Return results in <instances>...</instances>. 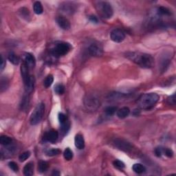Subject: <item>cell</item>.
I'll return each instance as SVG.
<instances>
[{"label": "cell", "instance_id": "cell-36", "mask_svg": "<svg viewBox=\"0 0 176 176\" xmlns=\"http://www.w3.org/2000/svg\"><path fill=\"white\" fill-rule=\"evenodd\" d=\"M58 118H59V122H60L61 124L65 123V122H66L67 120H68L67 116L63 113H60L59 114Z\"/></svg>", "mask_w": 176, "mask_h": 176}, {"label": "cell", "instance_id": "cell-9", "mask_svg": "<svg viewBox=\"0 0 176 176\" xmlns=\"http://www.w3.org/2000/svg\"><path fill=\"white\" fill-rule=\"evenodd\" d=\"M110 38L114 42L121 43L125 39V34L121 29L116 28L112 31L110 34Z\"/></svg>", "mask_w": 176, "mask_h": 176}, {"label": "cell", "instance_id": "cell-4", "mask_svg": "<svg viewBox=\"0 0 176 176\" xmlns=\"http://www.w3.org/2000/svg\"><path fill=\"white\" fill-rule=\"evenodd\" d=\"M72 49V45L69 43L61 42L57 43L54 47L51 50V54L56 58L65 56L70 52Z\"/></svg>", "mask_w": 176, "mask_h": 176}, {"label": "cell", "instance_id": "cell-30", "mask_svg": "<svg viewBox=\"0 0 176 176\" xmlns=\"http://www.w3.org/2000/svg\"><path fill=\"white\" fill-rule=\"evenodd\" d=\"M30 151H25L23 153L20 154V156H19V160L20 162H24L28 158H29L30 156Z\"/></svg>", "mask_w": 176, "mask_h": 176}, {"label": "cell", "instance_id": "cell-28", "mask_svg": "<svg viewBox=\"0 0 176 176\" xmlns=\"http://www.w3.org/2000/svg\"><path fill=\"white\" fill-rule=\"evenodd\" d=\"M54 92L57 94L61 95L65 92V86L62 84H57L54 87Z\"/></svg>", "mask_w": 176, "mask_h": 176}, {"label": "cell", "instance_id": "cell-12", "mask_svg": "<svg viewBox=\"0 0 176 176\" xmlns=\"http://www.w3.org/2000/svg\"><path fill=\"white\" fill-rule=\"evenodd\" d=\"M59 138V133L56 130L51 129L50 131H47L43 136V140L45 141L49 142L50 143H55Z\"/></svg>", "mask_w": 176, "mask_h": 176}, {"label": "cell", "instance_id": "cell-10", "mask_svg": "<svg viewBox=\"0 0 176 176\" xmlns=\"http://www.w3.org/2000/svg\"><path fill=\"white\" fill-rule=\"evenodd\" d=\"M89 53L91 56L99 57H101L103 54V50H102V47L97 43H92V45L89 47Z\"/></svg>", "mask_w": 176, "mask_h": 176}, {"label": "cell", "instance_id": "cell-20", "mask_svg": "<svg viewBox=\"0 0 176 176\" xmlns=\"http://www.w3.org/2000/svg\"><path fill=\"white\" fill-rule=\"evenodd\" d=\"M49 167V165L47 162L40 160L38 163V170L40 173H44L47 170Z\"/></svg>", "mask_w": 176, "mask_h": 176}, {"label": "cell", "instance_id": "cell-24", "mask_svg": "<svg viewBox=\"0 0 176 176\" xmlns=\"http://www.w3.org/2000/svg\"><path fill=\"white\" fill-rule=\"evenodd\" d=\"M9 81L6 78H2L1 79V83H0V87H1V92H3L6 89L8 88Z\"/></svg>", "mask_w": 176, "mask_h": 176}, {"label": "cell", "instance_id": "cell-15", "mask_svg": "<svg viewBox=\"0 0 176 176\" xmlns=\"http://www.w3.org/2000/svg\"><path fill=\"white\" fill-rule=\"evenodd\" d=\"M130 114V110L128 107H123L116 111V116L120 119L127 117Z\"/></svg>", "mask_w": 176, "mask_h": 176}, {"label": "cell", "instance_id": "cell-34", "mask_svg": "<svg viewBox=\"0 0 176 176\" xmlns=\"http://www.w3.org/2000/svg\"><path fill=\"white\" fill-rule=\"evenodd\" d=\"M163 153L168 158H172L173 156V150L169 149V148H165V149H164Z\"/></svg>", "mask_w": 176, "mask_h": 176}, {"label": "cell", "instance_id": "cell-5", "mask_svg": "<svg viewBox=\"0 0 176 176\" xmlns=\"http://www.w3.org/2000/svg\"><path fill=\"white\" fill-rule=\"evenodd\" d=\"M45 112V105L43 102H41L37 105V106L33 111L30 118V122L32 125H36L39 124L42 120Z\"/></svg>", "mask_w": 176, "mask_h": 176}, {"label": "cell", "instance_id": "cell-39", "mask_svg": "<svg viewBox=\"0 0 176 176\" xmlns=\"http://www.w3.org/2000/svg\"><path fill=\"white\" fill-rule=\"evenodd\" d=\"M89 19H90V21H91V22L94 23H97L98 21L97 17H96V16H94V15L90 16V18H89Z\"/></svg>", "mask_w": 176, "mask_h": 176}, {"label": "cell", "instance_id": "cell-41", "mask_svg": "<svg viewBox=\"0 0 176 176\" xmlns=\"http://www.w3.org/2000/svg\"><path fill=\"white\" fill-rule=\"evenodd\" d=\"M60 175V173L57 171H54V173H52V175Z\"/></svg>", "mask_w": 176, "mask_h": 176}, {"label": "cell", "instance_id": "cell-13", "mask_svg": "<svg viewBox=\"0 0 176 176\" xmlns=\"http://www.w3.org/2000/svg\"><path fill=\"white\" fill-rule=\"evenodd\" d=\"M57 23L61 29L68 30L70 28V22L68 19L64 17H59L57 18Z\"/></svg>", "mask_w": 176, "mask_h": 176}, {"label": "cell", "instance_id": "cell-2", "mask_svg": "<svg viewBox=\"0 0 176 176\" xmlns=\"http://www.w3.org/2000/svg\"><path fill=\"white\" fill-rule=\"evenodd\" d=\"M160 96L156 93H147L142 94L137 100L138 106L142 110H149L159 101Z\"/></svg>", "mask_w": 176, "mask_h": 176}, {"label": "cell", "instance_id": "cell-32", "mask_svg": "<svg viewBox=\"0 0 176 176\" xmlns=\"http://www.w3.org/2000/svg\"><path fill=\"white\" fill-rule=\"evenodd\" d=\"M113 165L116 168H117V169L120 170L123 169L125 167V165H124V163H122V162L120 160H116L114 161Z\"/></svg>", "mask_w": 176, "mask_h": 176}, {"label": "cell", "instance_id": "cell-25", "mask_svg": "<svg viewBox=\"0 0 176 176\" xmlns=\"http://www.w3.org/2000/svg\"><path fill=\"white\" fill-rule=\"evenodd\" d=\"M116 111H117V107H116L110 106V107H107L105 110V112L106 115L111 116H113L116 112Z\"/></svg>", "mask_w": 176, "mask_h": 176}, {"label": "cell", "instance_id": "cell-1", "mask_svg": "<svg viewBox=\"0 0 176 176\" xmlns=\"http://www.w3.org/2000/svg\"><path fill=\"white\" fill-rule=\"evenodd\" d=\"M126 57L132 62L142 68H151L155 64V60L151 55L139 52H129L126 53Z\"/></svg>", "mask_w": 176, "mask_h": 176}, {"label": "cell", "instance_id": "cell-21", "mask_svg": "<svg viewBox=\"0 0 176 176\" xmlns=\"http://www.w3.org/2000/svg\"><path fill=\"white\" fill-rule=\"evenodd\" d=\"M33 9H34L35 13L37 15H41L43 12V8L40 1H35L33 6Z\"/></svg>", "mask_w": 176, "mask_h": 176}, {"label": "cell", "instance_id": "cell-35", "mask_svg": "<svg viewBox=\"0 0 176 176\" xmlns=\"http://www.w3.org/2000/svg\"><path fill=\"white\" fill-rule=\"evenodd\" d=\"M8 167L10 169H11L13 171L17 172L19 171V167L17 165V164L15 163V162H10L8 163Z\"/></svg>", "mask_w": 176, "mask_h": 176}, {"label": "cell", "instance_id": "cell-18", "mask_svg": "<svg viewBox=\"0 0 176 176\" xmlns=\"http://www.w3.org/2000/svg\"><path fill=\"white\" fill-rule=\"evenodd\" d=\"M132 169H133V171L135 173L138 174L143 173L146 171V167L144 165H142V164L140 163L134 164L133 167H132Z\"/></svg>", "mask_w": 176, "mask_h": 176}, {"label": "cell", "instance_id": "cell-14", "mask_svg": "<svg viewBox=\"0 0 176 176\" xmlns=\"http://www.w3.org/2000/svg\"><path fill=\"white\" fill-rule=\"evenodd\" d=\"M74 144L75 147H76L77 149L80 150L83 149L85 148V140L83 136L80 134L76 135L74 138Z\"/></svg>", "mask_w": 176, "mask_h": 176}, {"label": "cell", "instance_id": "cell-23", "mask_svg": "<svg viewBox=\"0 0 176 176\" xmlns=\"http://www.w3.org/2000/svg\"><path fill=\"white\" fill-rule=\"evenodd\" d=\"M53 81H54V77H53L52 74H49L48 76H47L46 78H45L44 81H43V85H44L45 88H50L52 86Z\"/></svg>", "mask_w": 176, "mask_h": 176}, {"label": "cell", "instance_id": "cell-37", "mask_svg": "<svg viewBox=\"0 0 176 176\" xmlns=\"http://www.w3.org/2000/svg\"><path fill=\"white\" fill-rule=\"evenodd\" d=\"M163 150H164V148L161 147L156 148V149H155L156 156H157V157H161L162 155L163 154Z\"/></svg>", "mask_w": 176, "mask_h": 176}, {"label": "cell", "instance_id": "cell-8", "mask_svg": "<svg viewBox=\"0 0 176 176\" xmlns=\"http://www.w3.org/2000/svg\"><path fill=\"white\" fill-rule=\"evenodd\" d=\"M114 145L119 150H121V151L124 152H127V153L131 151L132 149H133V146L130 142L123 139H120V138H118V139L114 140Z\"/></svg>", "mask_w": 176, "mask_h": 176}, {"label": "cell", "instance_id": "cell-7", "mask_svg": "<svg viewBox=\"0 0 176 176\" xmlns=\"http://www.w3.org/2000/svg\"><path fill=\"white\" fill-rule=\"evenodd\" d=\"M86 107L90 111H96L100 107V101L98 98L92 95L87 96L84 100Z\"/></svg>", "mask_w": 176, "mask_h": 176}, {"label": "cell", "instance_id": "cell-38", "mask_svg": "<svg viewBox=\"0 0 176 176\" xmlns=\"http://www.w3.org/2000/svg\"><path fill=\"white\" fill-rule=\"evenodd\" d=\"M21 16L23 17H29V11L28 9L25 8H21Z\"/></svg>", "mask_w": 176, "mask_h": 176}, {"label": "cell", "instance_id": "cell-17", "mask_svg": "<svg viewBox=\"0 0 176 176\" xmlns=\"http://www.w3.org/2000/svg\"><path fill=\"white\" fill-rule=\"evenodd\" d=\"M158 16H169L171 15V11L167 8L164 6H160L157 8L156 11Z\"/></svg>", "mask_w": 176, "mask_h": 176}, {"label": "cell", "instance_id": "cell-3", "mask_svg": "<svg viewBox=\"0 0 176 176\" xmlns=\"http://www.w3.org/2000/svg\"><path fill=\"white\" fill-rule=\"evenodd\" d=\"M29 69L24 63H22L21 66V73L22 76L23 84H24L25 92L30 94L34 90L35 78L33 75L29 74Z\"/></svg>", "mask_w": 176, "mask_h": 176}, {"label": "cell", "instance_id": "cell-11", "mask_svg": "<svg viewBox=\"0 0 176 176\" xmlns=\"http://www.w3.org/2000/svg\"><path fill=\"white\" fill-rule=\"evenodd\" d=\"M23 63L28 68L29 70H33L36 65V60L35 57L30 53H25L23 57Z\"/></svg>", "mask_w": 176, "mask_h": 176}, {"label": "cell", "instance_id": "cell-19", "mask_svg": "<svg viewBox=\"0 0 176 176\" xmlns=\"http://www.w3.org/2000/svg\"><path fill=\"white\" fill-rule=\"evenodd\" d=\"M8 59L14 65H18L19 63V57L15 53L11 52L8 55Z\"/></svg>", "mask_w": 176, "mask_h": 176}, {"label": "cell", "instance_id": "cell-31", "mask_svg": "<svg viewBox=\"0 0 176 176\" xmlns=\"http://www.w3.org/2000/svg\"><path fill=\"white\" fill-rule=\"evenodd\" d=\"M61 150L59 149H52L50 150H48L46 152V154L48 156H54L57 155H59V153H61Z\"/></svg>", "mask_w": 176, "mask_h": 176}, {"label": "cell", "instance_id": "cell-22", "mask_svg": "<svg viewBox=\"0 0 176 176\" xmlns=\"http://www.w3.org/2000/svg\"><path fill=\"white\" fill-rule=\"evenodd\" d=\"M0 143L4 146H9L12 143L11 138L7 136H1L0 137Z\"/></svg>", "mask_w": 176, "mask_h": 176}, {"label": "cell", "instance_id": "cell-16", "mask_svg": "<svg viewBox=\"0 0 176 176\" xmlns=\"http://www.w3.org/2000/svg\"><path fill=\"white\" fill-rule=\"evenodd\" d=\"M23 174L25 176H31L34 174V163H28L23 168Z\"/></svg>", "mask_w": 176, "mask_h": 176}, {"label": "cell", "instance_id": "cell-6", "mask_svg": "<svg viewBox=\"0 0 176 176\" xmlns=\"http://www.w3.org/2000/svg\"><path fill=\"white\" fill-rule=\"evenodd\" d=\"M96 8L98 13L103 18L110 19L114 15V10L112 5L107 1H99L96 5Z\"/></svg>", "mask_w": 176, "mask_h": 176}, {"label": "cell", "instance_id": "cell-29", "mask_svg": "<svg viewBox=\"0 0 176 176\" xmlns=\"http://www.w3.org/2000/svg\"><path fill=\"white\" fill-rule=\"evenodd\" d=\"M61 131H62V133H63L64 134L68 133V131H69V129H70V122H69V120H68L66 122H65V123L61 124Z\"/></svg>", "mask_w": 176, "mask_h": 176}, {"label": "cell", "instance_id": "cell-27", "mask_svg": "<svg viewBox=\"0 0 176 176\" xmlns=\"http://www.w3.org/2000/svg\"><path fill=\"white\" fill-rule=\"evenodd\" d=\"M28 93H26V95H25L24 97H23L22 102H21V110H25V109H27L28 106L29 104V96Z\"/></svg>", "mask_w": 176, "mask_h": 176}, {"label": "cell", "instance_id": "cell-26", "mask_svg": "<svg viewBox=\"0 0 176 176\" xmlns=\"http://www.w3.org/2000/svg\"><path fill=\"white\" fill-rule=\"evenodd\" d=\"M63 156L66 160H70L73 158V152L70 148H66L63 153Z\"/></svg>", "mask_w": 176, "mask_h": 176}, {"label": "cell", "instance_id": "cell-40", "mask_svg": "<svg viewBox=\"0 0 176 176\" xmlns=\"http://www.w3.org/2000/svg\"><path fill=\"white\" fill-rule=\"evenodd\" d=\"M6 66V61L2 55L1 57V70H3V69L5 68Z\"/></svg>", "mask_w": 176, "mask_h": 176}, {"label": "cell", "instance_id": "cell-33", "mask_svg": "<svg viewBox=\"0 0 176 176\" xmlns=\"http://www.w3.org/2000/svg\"><path fill=\"white\" fill-rule=\"evenodd\" d=\"M167 102L168 104L171 105H176L175 94H173V95H171V96H169V97L167 98Z\"/></svg>", "mask_w": 176, "mask_h": 176}]
</instances>
